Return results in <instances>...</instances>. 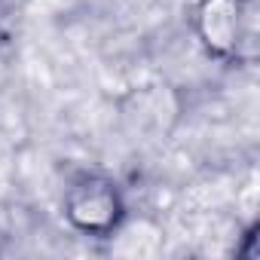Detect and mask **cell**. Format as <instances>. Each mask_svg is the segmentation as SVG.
<instances>
[{
  "instance_id": "7a4b0ae2",
  "label": "cell",
  "mask_w": 260,
  "mask_h": 260,
  "mask_svg": "<svg viewBox=\"0 0 260 260\" xmlns=\"http://www.w3.org/2000/svg\"><path fill=\"white\" fill-rule=\"evenodd\" d=\"M64 223L86 239H110L128 220L122 187L101 172H80L61 193Z\"/></svg>"
},
{
  "instance_id": "6da1fadb",
  "label": "cell",
  "mask_w": 260,
  "mask_h": 260,
  "mask_svg": "<svg viewBox=\"0 0 260 260\" xmlns=\"http://www.w3.org/2000/svg\"><path fill=\"white\" fill-rule=\"evenodd\" d=\"M190 25L202 52L220 64H248L254 58L257 7L254 0H196Z\"/></svg>"
}]
</instances>
